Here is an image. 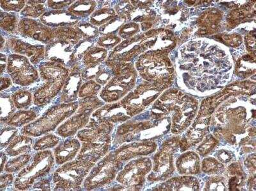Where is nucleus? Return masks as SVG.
<instances>
[{
  "label": "nucleus",
  "mask_w": 256,
  "mask_h": 191,
  "mask_svg": "<svg viewBox=\"0 0 256 191\" xmlns=\"http://www.w3.org/2000/svg\"><path fill=\"white\" fill-rule=\"evenodd\" d=\"M113 128V123L97 121L91 117L88 125L77 133V138L82 142L77 159L97 164L108 155Z\"/></svg>",
  "instance_id": "nucleus-1"
},
{
  "label": "nucleus",
  "mask_w": 256,
  "mask_h": 191,
  "mask_svg": "<svg viewBox=\"0 0 256 191\" xmlns=\"http://www.w3.org/2000/svg\"><path fill=\"white\" fill-rule=\"evenodd\" d=\"M40 74L46 84L34 94V103L38 107H44L62 91L70 70L60 64L48 61L40 64Z\"/></svg>",
  "instance_id": "nucleus-2"
},
{
  "label": "nucleus",
  "mask_w": 256,
  "mask_h": 191,
  "mask_svg": "<svg viewBox=\"0 0 256 191\" xmlns=\"http://www.w3.org/2000/svg\"><path fill=\"white\" fill-rule=\"evenodd\" d=\"M79 103H62L48 109L42 116L22 129V134L40 137L54 131L66 119L70 118L78 108Z\"/></svg>",
  "instance_id": "nucleus-3"
},
{
  "label": "nucleus",
  "mask_w": 256,
  "mask_h": 191,
  "mask_svg": "<svg viewBox=\"0 0 256 191\" xmlns=\"http://www.w3.org/2000/svg\"><path fill=\"white\" fill-rule=\"evenodd\" d=\"M115 77L102 89L100 96L104 102L120 100L136 86L137 74L132 64L120 63L110 68Z\"/></svg>",
  "instance_id": "nucleus-4"
},
{
  "label": "nucleus",
  "mask_w": 256,
  "mask_h": 191,
  "mask_svg": "<svg viewBox=\"0 0 256 191\" xmlns=\"http://www.w3.org/2000/svg\"><path fill=\"white\" fill-rule=\"evenodd\" d=\"M95 163L84 160H73L66 163L57 169L52 174L54 190H76L88 176Z\"/></svg>",
  "instance_id": "nucleus-5"
},
{
  "label": "nucleus",
  "mask_w": 256,
  "mask_h": 191,
  "mask_svg": "<svg viewBox=\"0 0 256 191\" xmlns=\"http://www.w3.org/2000/svg\"><path fill=\"white\" fill-rule=\"evenodd\" d=\"M56 158L50 150L40 151L34 156L32 162L20 171L15 179L14 187L19 190L31 189L36 181L51 173Z\"/></svg>",
  "instance_id": "nucleus-6"
},
{
  "label": "nucleus",
  "mask_w": 256,
  "mask_h": 191,
  "mask_svg": "<svg viewBox=\"0 0 256 191\" xmlns=\"http://www.w3.org/2000/svg\"><path fill=\"white\" fill-rule=\"evenodd\" d=\"M104 105V101L98 96L82 98L74 114L57 129V135L62 138L74 137L88 125L94 112Z\"/></svg>",
  "instance_id": "nucleus-7"
},
{
  "label": "nucleus",
  "mask_w": 256,
  "mask_h": 191,
  "mask_svg": "<svg viewBox=\"0 0 256 191\" xmlns=\"http://www.w3.org/2000/svg\"><path fill=\"white\" fill-rule=\"evenodd\" d=\"M123 164L114 153L104 156L95 165L84 179L83 187L86 190L100 189L110 185L116 178Z\"/></svg>",
  "instance_id": "nucleus-8"
},
{
  "label": "nucleus",
  "mask_w": 256,
  "mask_h": 191,
  "mask_svg": "<svg viewBox=\"0 0 256 191\" xmlns=\"http://www.w3.org/2000/svg\"><path fill=\"white\" fill-rule=\"evenodd\" d=\"M6 70L13 82L18 86H31L40 78L38 70L32 65L28 57L22 55H9Z\"/></svg>",
  "instance_id": "nucleus-9"
},
{
  "label": "nucleus",
  "mask_w": 256,
  "mask_h": 191,
  "mask_svg": "<svg viewBox=\"0 0 256 191\" xmlns=\"http://www.w3.org/2000/svg\"><path fill=\"white\" fill-rule=\"evenodd\" d=\"M152 167L150 158L132 160L118 172L116 180L130 190H140L146 181V176Z\"/></svg>",
  "instance_id": "nucleus-10"
},
{
  "label": "nucleus",
  "mask_w": 256,
  "mask_h": 191,
  "mask_svg": "<svg viewBox=\"0 0 256 191\" xmlns=\"http://www.w3.org/2000/svg\"><path fill=\"white\" fill-rule=\"evenodd\" d=\"M76 40H56L46 46L45 59L62 64L70 70L78 66V60L75 55Z\"/></svg>",
  "instance_id": "nucleus-11"
},
{
  "label": "nucleus",
  "mask_w": 256,
  "mask_h": 191,
  "mask_svg": "<svg viewBox=\"0 0 256 191\" xmlns=\"http://www.w3.org/2000/svg\"><path fill=\"white\" fill-rule=\"evenodd\" d=\"M18 32L19 35L24 38L33 39L46 45L56 41L52 28L32 18H24L20 20Z\"/></svg>",
  "instance_id": "nucleus-12"
},
{
  "label": "nucleus",
  "mask_w": 256,
  "mask_h": 191,
  "mask_svg": "<svg viewBox=\"0 0 256 191\" xmlns=\"http://www.w3.org/2000/svg\"><path fill=\"white\" fill-rule=\"evenodd\" d=\"M6 46L13 54L28 57L34 65H36L45 59L44 45H32L22 39L10 38L6 41Z\"/></svg>",
  "instance_id": "nucleus-13"
},
{
  "label": "nucleus",
  "mask_w": 256,
  "mask_h": 191,
  "mask_svg": "<svg viewBox=\"0 0 256 191\" xmlns=\"http://www.w3.org/2000/svg\"><path fill=\"white\" fill-rule=\"evenodd\" d=\"M84 80L82 76V69L78 66L70 70V74L62 91V103H70L76 102L79 97V93Z\"/></svg>",
  "instance_id": "nucleus-14"
},
{
  "label": "nucleus",
  "mask_w": 256,
  "mask_h": 191,
  "mask_svg": "<svg viewBox=\"0 0 256 191\" xmlns=\"http://www.w3.org/2000/svg\"><path fill=\"white\" fill-rule=\"evenodd\" d=\"M77 17L68 10H52L46 11L40 18V22L46 26L54 28L73 27L80 22Z\"/></svg>",
  "instance_id": "nucleus-15"
},
{
  "label": "nucleus",
  "mask_w": 256,
  "mask_h": 191,
  "mask_svg": "<svg viewBox=\"0 0 256 191\" xmlns=\"http://www.w3.org/2000/svg\"><path fill=\"white\" fill-rule=\"evenodd\" d=\"M81 142L78 138L68 139L60 142L54 148V154L57 165H63L76 157L81 149Z\"/></svg>",
  "instance_id": "nucleus-16"
},
{
  "label": "nucleus",
  "mask_w": 256,
  "mask_h": 191,
  "mask_svg": "<svg viewBox=\"0 0 256 191\" xmlns=\"http://www.w3.org/2000/svg\"><path fill=\"white\" fill-rule=\"evenodd\" d=\"M124 109L120 102L106 104L96 110L92 114V117L97 121L110 123L126 121L130 117L126 115Z\"/></svg>",
  "instance_id": "nucleus-17"
},
{
  "label": "nucleus",
  "mask_w": 256,
  "mask_h": 191,
  "mask_svg": "<svg viewBox=\"0 0 256 191\" xmlns=\"http://www.w3.org/2000/svg\"><path fill=\"white\" fill-rule=\"evenodd\" d=\"M153 144L150 142L143 143H134L123 146L114 152L116 158L121 162L126 161L136 157V156L148 155L154 151Z\"/></svg>",
  "instance_id": "nucleus-18"
},
{
  "label": "nucleus",
  "mask_w": 256,
  "mask_h": 191,
  "mask_svg": "<svg viewBox=\"0 0 256 191\" xmlns=\"http://www.w3.org/2000/svg\"><path fill=\"white\" fill-rule=\"evenodd\" d=\"M34 139L31 136L26 135H20L13 140L4 152L10 157H14L24 154L31 152L34 147Z\"/></svg>",
  "instance_id": "nucleus-19"
},
{
  "label": "nucleus",
  "mask_w": 256,
  "mask_h": 191,
  "mask_svg": "<svg viewBox=\"0 0 256 191\" xmlns=\"http://www.w3.org/2000/svg\"><path fill=\"white\" fill-rule=\"evenodd\" d=\"M97 6L96 1H76L68 10L80 18H88L94 12Z\"/></svg>",
  "instance_id": "nucleus-20"
},
{
  "label": "nucleus",
  "mask_w": 256,
  "mask_h": 191,
  "mask_svg": "<svg viewBox=\"0 0 256 191\" xmlns=\"http://www.w3.org/2000/svg\"><path fill=\"white\" fill-rule=\"evenodd\" d=\"M108 57V51L104 48L93 46L84 55L82 61L84 66L97 65L104 63Z\"/></svg>",
  "instance_id": "nucleus-21"
},
{
  "label": "nucleus",
  "mask_w": 256,
  "mask_h": 191,
  "mask_svg": "<svg viewBox=\"0 0 256 191\" xmlns=\"http://www.w3.org/2000/svg\"><path fill=\"white\" fill-rule=\"evenodd\" d=\"M38 117V112L34 110H20L16 112L4 125L14 126L16 128L22 127L31 123Z\"/></svg>",
  "instance_id": "nucleus-22"
},
{
  "label": "nucleus",
  "mask_w": 256,
  "mask_h": 191,
  "mask_svg": "<svg viewBox=\"0 0 256 191\" xmlns=\"http://www.w3.org/2000/svg\"><path fill=\"white\" fill-rule=\"evenodd\" d=\"M79 41H94L100 36L99 28L88 22H79L74 26Z\"/></svg>",
  "instance_id": "nucleus-23"
},
{
  "label": "nucleus",
  "mask_w": 256,
  "mask_h": 191,
  "mask_svg": "<svg viewBox=\"0 0 256 191\" xmlns=\"http://www.w3.org/2000/svg\"><path fill=\"white\" fill-rule=\"evenodd\" d=\"M0 18H1L0 26L2 29L8 33L19 35V32H18V25L20 22L19 16L15 13H6L2 9Z\"/></svg>",
  "instance_id": "nucleus-24"
},
{
  "label": "nucleus",
  "mask_w": 256,
  "mask_h": 191,
  "mask_svg": "<svg viewBox=\"0 0 256 191\" xmlns=\"http://www.w3.org/2000/svg\"><path fill=\"white\" fill-rule=\"evenodd\" d=\"M116 16V14L113 9L104 7V8L96 9L90 16V23L96 27H100L106 24Z\"/></svg>",
  "instance_id": "nucleus-25"
},
{
  "label": "nucleus",
  "mask_w": 256,
  "mask_h": 191,
  "mask_svg": "<svg viewBox=\"0 0 256 191\" xmlns=\"http://www.w3.org/2000/svg\"><path fill=\"white\" fill-rule=\"evenodd\" d=\"M178 165L180 173L196 174L200 169V158L196 155L184 156L178 162Z\"/></svg>",
  "instance_id": "nucleus-26"
},
{
  "label": "nucleus",
  "mask_w": 256,
  "mask_h": 191,
  "mask_svg": "<svg viewBox=\"0 0 256 191\" xmlns=\"http://www.w3.org/2000/svg\"><path fill=\"white\" fill-rule=\"evenodd\" d=\"M45 1H27L26 6L22 9L20 15L25 18H40L46 12Z\"/></svg>",
  "instance_id": "nucleus-27"
},
{
  "label": "nucleus",
  "mask_w": 256,
  "mask_h": 191,
  "mask_svg": "<svg viewBox=\"0 0 256 191\" xmlns=\"http://www.w3.org/2000/svg\"><path fill=\"white\" fill-rule=\"evenodd\" d=\"M61 142V138L54 133H48L36 140L33 149L36 151L48 150L54 148Z\"/></svg>",
  "instance_id": "nucleus-28"
},
{
  "label": "nucleus",
  "mask_w": 256,
  "mask_h": 191,
  "mask_svg": "<svg viewBox=\"0 0 256 191\" xmlns=\"http://www.w3.org/2000/svg\"><path fill=\"white\" fill-rule=\"evenodd\" d=\"M32 156L30 154H24V155L16 156L8 161L4 167V172L8 173H16L22 171L30 162Z\"/></svg>",
  "instance_id": "nucleus-29"
},
{
  "label": "nucleus",
  "mask_w": 256,
  "mask_h": 191,
  "mask_svg": "<svg viewBox=\"0 0 256 191\" xmlns=\"http://www.w3.org/2000/svg\"><path fill=\"white\" fill-rule=\"evenodd\" d=\"M0 105H1V123L2 125V124L8 123L10 117L16 113L17 108L16 107L14 103L10 96H4L2 93Z\"/></svg>",
  "instance_id": "nucleus-30"
},
{
  "label": "nucleus",
  "mask_w": 256,
  "mask_h": 191,
  "mask_svg": "<svg viewBox=\"0 0 256 191\" xmlns=\"http://www.w3.org/2000/svg\"><path fill=\"white\" fill-rule=\"evenodd\" d=\"M17 109H28L34 102V95L30 91L26 90H19L11 96Z\"/></svg>",
  "instance_id": "nucleus-31"
},
{
  "label": "nucleus",
  "mask_w": 256,
  "mask_h": 191,
  "mask_svg": "<svg viewBox=\"0 0 256 191\" xmlns=\"http://www.w3.org/2000/svg\"><path fill=\"white\" fill-rule=\"evenodd\" d=\"M102 86L96 82L95 80H88L84 83L80 89L79 98H84L97 96L98 94L102 91Z\"/></svg>",
  "instance_id": "nucleus-32"
},
{
  "label": "nucleus",
  "mask_w": 256,
  "mask_h": 191,
  "mask_svg": "<svg viewBox=\"0 0 256 191\" xmlns=\"http://www.w3.org/2000/svg\"><path fill=\"white\" fill-rule=\"evenodd\" d=\"M54 39L56 40L79 41L78 34L73 27H64L54 29Z\"/></svg>",
  "instance_id": "nucleus-33"
},
{
  "label": "nucleus",
  "mask_w": 256,
  "mask_h": 191,
  "mask_svg": "<svg viewBox=\"0 0 256 191\" xmlns=\"http://www.w3.org/2000/svg\"><path fill=\"white\" fill-rule=\"evenodd\" d=\"M126 21L124 16L120 17H114L110 20L106 24L99 28L100 34L102 36L111 35L118 29L120 25H122Z\"/></svg>",
  "instance_id": "nucleus-34"
},
{
  "label": "nucleus",
  "mask_w": 256,
  "mask_h": 191,
  "mask_svg": "<svg viewBox=\"0 0 256 191\" xmlns=\"http://www.w3.org/2000/svg\"><path fill=\"white\" fill-rule=\"evenodd\" d=\"M18 130L14 126H8L2 128L1 149L8 148L9 144L18 136Z\"/></svg>",
  "instance_id": "nucleus-35"
},
{
  "label": "nucleus",
  "mask_w": 256,
  "mask_h": 191,
  "mask_svg": "<svg viewBox=\"0 0 256 191\" xmlns=\"http://www.w3.org/2000/svg\"><path fill=\"white\" fill-rule=\"evenodd\" d=\"M120 42V38L118 36L111 34V35H105L100 36L97 43L96 46L98 47L104 48V49H111L116 45Z\"/></svg>",
  "instance_id": "nucleus-36"
},
{
  "label": "nucleus",
  "mask_w": 256,
  "mask_h": 191,
  "mask_svg": "<svg viewBox=\"0 0 256 191\" xmlns=\"http://www.w3.org/2000/svg\"><path fill=\"white\" fill-rule=\"evenodd\" d=\"M27 3V1H17V0H14V1H0V5H1V7L2 9H4V11H8V12H10V11H14V12H22V9H24L25 6Z\"/></svg>",
  "instance_id": "nucleus-37"
},
{
  "label": "nucleus",
  "mask_w": 256,
  "mask_h": 191,
  "mask_svg": "<svg viewBox=\"0 0 256 191\" xmlns=\"http://www.w3.org/2000/svg\"><path fill=\"white\" fill-rule=\"evenodd\" d=\"M94 44V41H80L76 44L75 46V55L79 61L83 59L84 55L93 47Z\"/></svg>",
  "instance_id": "nucleus-38"
},
{
  "label": "nucleus",
  "mask_w": 256,
  "mask_h": 191,
  "mask_svg": "<svg viewBox=\"0 0 256 191\" xmlns=\"http://www.w3.org/2000/svg\"><path fill=\"white\" fill-rule=\"evenodd\" d=\"M139 31V25L136 24H128L121 27L120 35L123 38H129Z\"/></svg>",
  "instance_id": "nucleus-39"
},
{
  "label": "nucleus",
  "mask_w": 256,
  "mask_h": 191,
  "mask_svg": "<svg viewBox=\"0 0 256 191\" xmlns=\"http://www.w3.org/2000/svg\"><path fill=\"white\" fill-rule=\"evenodd\" d=\"M15 178L12 173L2 174L1 182H0V190H6L12 184H14Z\"/></svg>",
  "instance_id": "nucleus-40"
},
{
  "label": "nucleus",
  "mask_w": 256,
  "mask_h": 191,
  "mask_svg": "<svg viewBox=\"0 0 256 191\" xmlns=\"http://www.w3.org/2000/svg\"><path fill=\"white\" fill-rule=\"evenodd\" d=\"M74 1H48L47 6L48 8L52 10H64L68 8L74 3Z\"/></svg>",
  "instance_id": "nucleus-41"
},
{
  "label": "nucleus",
  "mask_w": 256,
  "mask_h": 191,
  "mask_svg": "<svg viewBox=\"0 0 256 191\" xmlns=\"http://www.w3.org/2000/svg\"><path fill=\"white\" fill-rule=\"evenodd\" d=\"M32 188L33 190H51V183L49 179L42 178L38 179V182H36Z\"/></svg>",
  "instance_id": "nucleus-42"
},
{
  "label": "nucleus",
  "mask_w": 256,
  "mask_h": 191,
  "mask_svg": "<svg viewBox=\"0 0 256 191\" xmlns=\"http://www.w3.org/2000/svg\"><path fill=\"white\" fill-rule=\"evenodd\" d=\"M12 78L8 77H1V92H3L4 90L8 89L9 87L12 86Z\"/></svg>",
  "instance_id": "nucleus-43"
},
{
  "label": "nucleus",
  "mask_w": 256,
  "mask_h": 191,
  "mask_svg": "<svg viewBox=\"0 0 256 191\" xmlns=\"http://www.w3.org/2000/svg\"><path fill=\"white\" fill-rule=\"evenodd\" d=\"M0 65H1V75H3V73L6 70V68L8 66V58L6 55L1 54V61H0Z\"/></svg>",
  "instance_id": "nucleus-44"
},
{
  "label": "nucleus",
  "mask_w": 256,
  "mask_h": 191,
  "mask_svg": "<svg viewBox=\"0 0 256 191\" xmlns=\"http://www.w3.org/2000/svg\"><path fill=\"white\" fill-rule=\"evenodd\" d=\"M8 155H6V152L4 151H2L1 153V173H4V167H6V161H8Z\"/></svg>",
  "instance_id": "nucleus-45"
}]
</instances>
